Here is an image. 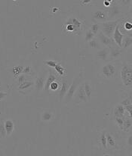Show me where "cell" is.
Returning a JSON list of instances; mask_svg holds the SVG:
<instances>
[{
  "mask_svg": "<svg viewBox=\"0 0 132 156\" xmlns=\"http://www.w3.org/2000/svg\"><path fill=\"white\" fill-rule=\"evenodd\" d=\"M125 107L121 104H119L114 108L113 115L115 117H125Z\"/></svg>",
  "mask_w": 132,
  "mask_h": 156,
  "instance_id": "obj_18",
  "label": "cell"
},
{
  "mask_svg": "<svg viewBox=\"0 0 132 156\" xmlns=\"http://www.w3.org/2000/svg\"><path fill=\"white\" fill-rule=\"evenodd\" d=\"M90 30L92 31L94 35H97L99 32L100 31V23H92L90 27Z\"/></svg>",
  "mask_w": 132,
  "mask_h": 156,
  "instance_id": "obj_28",
  "label": "cell"
},
{
  "mask_svg": "<svg viewBox=\"0 0 132 156\" xmlns=\"http://www.w3.org/2000/svg\"><path fill=\"white\" fill-rule=\"evenodd\" d=\"M0 135L2 136L3 138L6 137V136L7 135L6 134V128H5L4 126V123H0Z\"/></svg>",
  "mask_w": 132,
  "mask_h": 156,
  "instance_id": "obj_36",
  "label": "cell"
},
{
  "mask_svg": "<svg viewBox=\"0 0 132 156\" xmlns=\"http://www.w3.org/2000/svg\"><path fill=\"white\" fill-rule=\"evenodd\" d=\"M45 78L44 75H39L36 76V80L34 82V87H35L36 89L38 92H40L42 89H44V86H45Z\"/></svg>",
  "mask_w": 132,
  "mask_h": 156,
  "instance_id": "obj_14",
  "label": "cell"
},
{
  "mask_svg": "<svg viewBox=\"0 0 132 156\" xmlns=\"http://www.w3.org/2000/svg\"><path fill=\"white\" fill-rule=\"evenodd\" d=\"M96 35H97V36L95 37L97 38V40L99 41V42H100V44H101L103 47L110 48L112 45L115 44V42H114V41L112 40V38H110V37L105 35L102 32H100V31Z\"/></svg>",
  "mask_w": 132,
  "mask_h": 156,
  "instance_id": "obj_10",
  "label": "cell"
},
{
  "mask_svg": "<svg viewBox=\"0 0 132 156\" xmlns=\"http://www.w3.org/2000/svg\"><path fill=\"white\" fill-rule=\"evenodd\" d=\"M119 76L124 87L131 88L132 86V66L131 63L125 62L122 64L119 71Z\"/></svg>",
  "mask_w": 132,
  "mask_h": 156,
  "instance_id": "obj_2",
  "label": "cell"
},
{
  "mask_svg": "<svg viewBox=\"0 0 132 156\" xmlns=\"http://www.w3.org/2000/svg\"><path fill=\"white\" fill-rule=\"evenodd\" d=\"M123 27L124 29L126 30V35H129V36H131V32H132V23L131 21H125V23H123Z\"/></svg>",
  "mask_w": 132,
  "mask_h": 156,
  "instance_id": "obj_25",
  "label": "cell"
},
{
  "mask_svg": "<svg viewBox=\"0 0 132 156\" xmlns=\"http://www.w3.org/2000/svg\"><path fill=\"white\" fill-rule=\"evenodd\" d=\"M4 126L5 128H6V134L8 136H10L14 130V124L13 121L11 119L6 120L4 122Z\"/></svg>",
  "mask_w": 132,
  "mask_h": 156,
  "instance_id": "obj_19",
  "label": "cell"
},
{
  "mask_svg": "<svg viewBox=\"0 0 132 156\" xmlns=\"http://www.w3.org/2000/svg\"><path fill=\"white\" fill-rule=\"evenodd\" d=\"M55 80H58V78L57 77V75H55V74L50 71L49 74L47 77L46 79H45V86H44V90L45 92H48L49 91V87L51 85V83L52 82Z\"/></svg>",
  "mask_w": 132,
  "mask_h": 156,
  "instance_id": "obj_15",
  "label": "cell"
},
{
  "mask_svg": "<svg viewBox=\"0 0 132 156\" xmlns=\"http://www.w3.org/2000/svg\"><path fill=\"white\" fill-rule=\"evenodd\" d=\"M57 10H58V9H53V13H55V11H56Z\"/></svg>",
  "mask_w": 132,
  "mask_h": 156,
  "instance_id": "obj_45",
  "label": "cell"
},
{
  "mask_svg": "<svg viewBox=\"0 0 132 156\" xmlns=\"http://www.w3.org/2000/svg\"><path fill=\"white\" fill-rule=\"evenodd\" d=\"M32 68L31 66H26L25 68H24V70H23L22 74H26V75H30L31 73H32Z\"/></svg>",
  "mask_w": 132,
  "mask_h": 156,
  "instance_id": "obj_37",
  "label": "cell"
},
{
  "mask_svg": "<svg viewBox=\"0 0 132 156\" xmlns=\"http://www.w3.org/2000/svg\"><path fill=\"white\" fill-rule=\"evenodd\" d=\"M118 68L115 62L107 61L103 63L99 70L98 74L100 78L105 80H114L118 76Z\"/></svg>",
  "mask_w": 132,
  "mask_h": 156,
  "instance_id": "obj_1",
  "label": "cell"
},
{
  "mask_svg": "<svg viewBox=\"0 0 132 156\" xmlns=\"http://www.w3.org/2000/svg\"><path fill=\"white\" fill-rule=\"evenodd\" d=\"M115 2L122 7H127V6L130 5L131 3V0H116Z\"/></svg>",
  "mask_w": 132,
  "mask_h": 156,
  "instance_id": "obj_32",
  "label": "cell"
},
{
  "mask_svg": "<svg viewBox=\"0 0 132 156\" xmlns=\"http://www.w3.org/2000/svg\"><path fill=\"white\" fill-rule=\"evenodd\" d=\"M42 119L45 122L50 121V120L52 119V113H50V112H48V111H45L43 113V114H42Z\"/></svg>",
  "mask_w": 132,
  "mask_h": 156,
  "instance_id": "obj_30",
  "label": "cell"
},
{
  "mask_svg": "<svg viewBox=\"0 0 132 156\" xmlns=\"http://www.w3.org/2000/svg\"><path fill=\"white\" fill-rule=\"evenodd\" d=\"M73 98L74 99L76 105H79V104L81 103H87V102L89 101H88L87 96H86L85 93L84 87H83V82L81 83L80 86L78 87V89H76Z\"/></svg>",
  "mask_w": 132,
  "mask_h": 156,
  "instance_id": "obj_6",
  "label": "cell"
},
{
  "mask_svg": "<svg viewBox=\"0 0 132 156\" xmlns=\"http://www.w3.org/2000/svg\"><path fill=\"white\" fill-rule=\"evenodd\" d=\"M123 50L121 48L117 46L116 44H114L109 48V61L115 62L121 58Z\"/></svg>",
  "mask_w": 132,
  "mask_h": 156,
  "instance_id": "obj_7",
  "label": "cell"
},
{
  "mask_svg": "<svg viewBox=\"0 0 132 156\" xmlns=\"http://www.w3.org/2000/svg\"><path fill=\"white\" fill-rule=\"evenodd\" d=\"M131 97L130 98H126L125 99H124L123 101L121 102V105H123L124 107L126 106V105H131Z\"/></svg>",
  "mask_w": 132,
  "mask_h": 156,
  "instance_id": "obj_38",
  "label": "cell"
},
{
  "mask_svg": "<svg viewBox=\"0 0 132 156\" xmlns=\"http://www.w3.org/2000/svg\"><path fill=\"white\" fill-rule=\"evenodd\" d=\"M8 93L7 92H1L0 91V101H2V99H4L7 96Z\"/></svg>",
  "mask_w": 132,
  "mask_h": 156,
  "instance_id": "obj_41",
  "label": "cell"
},
{
  "mask_svg": "<svg viewBox=\"0 0 132 156\" xmlns=\"http://www.w3.org/2000/svg\"><path fill=\"white\" fill-rule=\"evenodd\" d=\"M105 1H107V2H110V3H112L113 2V0H105Z\"/></svg>",
  "mask_w": 132,
  "mask_h": 156,
  "instance_id": "obj_44",
  "label": "cell"
},
{
  "mask_svg": "<svg viewBox=\"0 0 132 156\" xmlns=\"http://www.w3.org/2000/svg\"><path fill=\"white\" fill-rule=\"evenodd\" d=\"M87 44L89 48L92 49V50H95V51L103 48V46L100 44V43L99 42V41L97 40V38H96V37L94 38H93L92 40L89 41V42H87Z\"/></svg>",
  "mask_w": 132,
  "mask_h": 156,
  "instance_id": "obj_20",
  "label": "cell"
},
{
  "mask_svg": "<svg viewBox=\"0 0 132 156\" xmlns=\"http://www.w3.org/2000/svg\"><path fill=\"white\" fill-rule=\"evenodd\" d=\"M111 4H112V3L109 2H107V1H105V0H104V5L105 6V7L110 8V5H111Z\"/></svg>",
  "mask_w": 132,
  "mask_h": 156,
  "instance_id": "obj_43",
  "label": "cell"
},
{
  "mask_svg": "<svg viewBox=\"0 0 132 156\" xmlns=\"http://www.w3.org/2000/svg\"><path fill=\"white\" fill-rule=\"evenodd\" d=\"M132 126V119L131 116L125 117L124 118V122L123 125H122V129L124 131H128L131 128Z\"/></svg>",
  "mask_w": 132,
  "mask_h": 156,
  "instance_id": "obj_21",
  "label": "cell"
},
{
  "mask_svg": "<svg viewBox=\"0 0 132 156\" xmlns=\"http://www.w3.org/2000/svg\"><path fill=\"white\" fill-rule=\"evenodd\" d=\"M100 144L103 146V148L105 149H107V138H106V134L105 133H102L101 135L100 136Z\"/></svg>",
  "mask_w": 132,
  "mask_h": 156,
  "instance_id": "obj_29",
  "label": "cell"
},
{
  "mask_svg": "<svg viewBox=\"0 0 132 156\" xmlns=\"http://www.w3.org/2000/svg\"><path fill=\"white\" fill-rule=\"evenodd\" d=\"M58 62H59L55 61V60H46V61L44 62V64L46 65V66H48L49 68H54Z\"/></svg>",
  "mask_w": 132,
  "mask_h": 156,
  "instance_id": "obj_33",
  "label": "cell"
},
{
  "mask_svg": "<svg viewBox=\"0 0 132 156\" xmlns=\"http://www.w3.org/2000/svg\"><path fill=\"white\" fill-rule=\"evenodd\" d=\"M83 87H84V91L87 96L88 101H90L92 96V83L90 80H85L83 82Z\"/></svg>",
  "mask_w": 132,
  "mask_h": 156,
  "instance_id": "obj_17",
  "label": "cell"
},
{
  "mask_svg": "<svg viewBox=\"0 0 132 156\" xmlns=\"http://www.w3.org/2000/svg\"><path fill=\"white\" fill-rule=\"evenodd\" d=\"M54 69L56 71L57 74L59 76H61V77H65L66 75V68L63 67L60 62L56 65V66L54 68Z\"/></svg>",
  "mask_w": 132,
  "mask_h": 156,
  "instance_id": "obj_23",
  "label": "cell"
},
{
  "mask_svg": "<svg viewBox=\"0 0 132 156\" xmlns=\"http://www.w3.org/2000/svg\"><path fill=\"white\" fill-rule=\"evenodd\" d=\"M93 0H80V3L81 5H87L91 4Z\"/></svg>",
  "mask_w": 132,
  "mask_h": 156,
  "instance_id": "obj_40",
  "label": "cell"
},
{
  "mask_svg": "<svg viewBox=\"0 0 132 156\" xmlns=\"http://www.w3.org/2000/svg\"><path fill=\"white\" fill-rule=\"evenodd\" d=\"M95 36L96 35L90 30V29H87V30L85 31V38H84L85 42L87 43V42H89V41L92 40L93 38H95Z\"/></svg>",
  "mask_w": 132,
  "mask_h": 156,
  "instance_id": "obj_26",
  "label": "cell"
},
{
  "mask_svg": "<svg viewBox=\"0 0 132 156\" xmlns=\"http://www.w3.org/2000/svg\"><path fill=\"white\" fill-rule=\"evenodd\" d=\"M106 138H107V145L112 146V147H115L116 146V143H115V139L110 134H106Z\"/></svg>",
  "mask_w": 132,
  "mask_h": 156,
  "instance_id": "obj_27",
  "label": "cell"
},
{
  "mask_svg": "<svg viewBox=\"0 0 132 156\" xmlns=\"http://www.w3.org/2000/svg\"><path fill=\"white\" fill-rule=\"evenodd\" d=\"M95 58L98 62L103 63L109 61V48L103 47L95 51Z\"/></svg>",
  "mask_w": 132,
  "mask_h": 156,
  "instance_id": "obj_8",
  "label": "cell"
},
{
  "mask_svg": "<svg viewBox=\"0 0 132 156\" xmlns=\"http://www.w3.org/2000/svg\"><path fill=\"white\" fill-rule=\"evenodd\" d=\"M122 18L114 20H107L104 23H100V32H102L107 36L112 38L115 27H117L119 22H121Z\"/></svg>",
  "mask_w": 132,
  "mask_h": 156,
  "instance_id": "obj_4",
  "label": "cell"
},
{
  "mask_svg": "<svg viewBox=\"0 0 132 156\" xmlns=\"http://www.w3.org/2000/svg\"><path fill=\"white\" fill-rule=\"evenodd\" d=\"M115 121L117 126L119 127L120 128H122L124 122V117H115Z\"/></svg>",
  "mask_w": 132,
  "mask_h": 156,
  "instance_id": "obj_35",
  "label": "cell"
},
{
  "mask_svg": "<svg viewBox=\"0 0 132 156\" xmlns=\"http://www.w3.org/2000/svg\"><path fill=\"white\" fill-rule=\"evenodd\" d=\"M60 87V83H59V81L58 80H55L54 82H52L49 87V90L51 91H56L59 89Z\"/></svg>",
  "mask_w": 132,
  "mask_h": 156,
  "instance_id": "obj_31",
  "label": "cell"
},
{
  "mask_svg": "<svg viewBox=\"0 0 132 156\" xmlns=\"http://www.w3.org/2000/svg\"><path fill=\"white\" fill-rule=\"evenodd\" d=\"M64 23L71 24L73 27V28H74L75 34H79L83 29V23L81 22L80 20H79L75 17H69V18L66 20Z\"/></svg>",
  "mask_w": 132,
  "mask_h": 156,
  "instance_id": "obj_9",
  "label": "cell"
},
{
  "mask_svg": "<svg viewBox=\"0 0 132 156\" xmlns=\"http://www.w3.org/2000/svg\"><path fill=\"white\" fill-rule=\"evenodd\" d=\"M1 88H2V81L1 80H0V89H1Z\"/></svg>",
  "mask_w": 132,
  "mask_h": 156,
  "instance_id": "obj_46",
  "label": "cell"
},
{
  "mask_svg": "<svg viewBox=\"0 0 132 156\" xmlns=\"http://www.w3.org/2000/svg\"><path fill=\"white\" fill-rule=\"evenodd\" d=\"M120 5H119L116 2H113L110 5V9L107 10L108 11V16H107V20H114L120 19L123 15V11Z\"/></svg>",
  "mask_w": 132,
  "mask_h": 156,
  "instance_id": "obj_5",
  "label": "cell"
},
{
  "mask_svg": "<svg viewBox=\"0 0 132 156\" xmlns=\"http://www.w3.org/2000/svg\"><path fill=\"white\" fill-rule=\"evenodd\" d=\"M127 144H128V146L131 148L132 146V136L131 134L128 137V140H127Z\"/></svg>",
  "mask_w": 132,
  "mask_h": 156,
  "instance_id": "obj_42",
  "label": "cell"
},
{
  "mask_svg": "<svg viewBox=\"0 0 132 156\" xmlns=\"http://www.w3.org/2000/svg\"><path fill=\"white\" fill-rule=\"evenodd\" d=\"M132 45V36H129V35H125L124 36L123 39H122V50L124 51H126L128 49L131 48Z\"/></svg>",
  "mask_w": 132,
  "mask_h": 156,
  "instance_id": "obj_16",
  "label": "cell"
},
{
  "mask_svg": "<svg viewBox=\"0 0 132 156\" xmlns=\"http://www.w3.org/2000/svg\"><path fill=\"white\" fill-rule=\"evenodd\" d=\"M26 77H27V75H26V74H20L18 77L16 78V79H17V84H18V85H20L21 83H22L23 82H24V81L27 80V78H26Z\"/></svg>",
  "mask_w": 132,
  "mask_h": 156,
  "instance_id": "obj_34",
  "label": "cell"
},
{
  "mask_svg": "<svg viewBox=\"0 0 132 156\" xmlns=\"http://www.w3.org/2000/svg\"><path fill=\"white\" fill-rule=\"evenodd\" d=\"M24 68V67L23 66H16L12 68L11 71H12L13 76H14V78H17L20 74H22Z\"/></svg>",
  "mask_w": 132,
  "mask_h": 156,
  "instance_id": "obj_24",
  "label": "cell"
},
{
  "mask_svg": "<svg viewBox=\"0 0 132 156\" xmlns=\"http://www.w3.org/2000/svg\"><path fill=\"white\" fill-rule=\"evenodd\" d=\"M124 107H125V112H127V113H128V115H129L130 116H131V112H132V104H131V105H126V106H125Z\"/></svg>",
  "mask_w": 132,
  "mask_h": 156,
  "instance_id": "obj_39",
  "label": "cell"
},
{
  "mask_svg": "<svg viewBox=\"0 0 132 156\" xmlns=\"http://www.w3.org/2000/svg\"><path fill=\"white\" fill-rule=\"evenodd\" d=\"M83 82V71H81L73 79V83L70 85L68 90L63 100H64L65 104H68L73 99V95L76 92V89L80 86V84Z\"/></svg>",
  "mask_w": 132,
  "mask_h": 156,
  "instance_id": "obj_3",
  "label": "cell"
},
{
  "mask_svg": "<svg viewBox=\"0 0 132 156\" xmlns=\"http://www.w3.org/2000/svg\"><path fill=\"white\" fill-rule=\"evenodd\" d=\"M124 36H125V35L119 30V23L118 25H117V27H115V31H114L113 32V35H112V40L114 41L115 44L118 47H119V48H121L122 46V39H123Z\"/></svg>",
  "mask_w": 132,
  "mask_h": 156,
  "instance_id": "obj_12",
  "label": "cell"
},
{
  "mask_svg": "<svg viewBox=\"0 0 132 156\" xmlns=\"http://www.w3.org/2000/svg\"><path fill=\"white\" fill-rule=\"evenodd\" d=\"M61 85V91H60L59 92V98H60V101H63V98H64L66 92H67L68 88L70 87L69 82H68V80L66 76H65V77H63Z\"/></svg>",
  "mask_w": 132,
  "mask_h": 156,
  "instance_id": "obj_13",
  "label": "cell"
},
{
  "mask_svg": "<svg viewBox=\"0 0 132 156\" xmlns=\"http://www.w3.org/2000/svg\"><path fill=\"white\" fill-rule=\"evenodd\" d=\"M33 86H34V81L27 80H26L24 82H23L22 83L20 84V85H18V89L19 91H25L30 89V87H33Z\"/></svg>",
  "mask_w": 132,
  "mask_h": 156,
  "instance_id": "obj_22",
  "label": "cell"
},
{
  "mask_svg": "<svg viewBox=\"0 0 132 156\" xmlns=\"http://www.w3.org/2000/svg\"><path fill=\"white\" fill-rule=\"evenodd\" d=\"M107 16H108L107 10L99 9L94 11L92 15V17L93 20L97 23H104L107 20Z\"/></svg>",
  "mask_w": 132,
  "mask_h": 156,
  "instance_id": "obj_11",
  "label": "cell"
}]
</instances>
